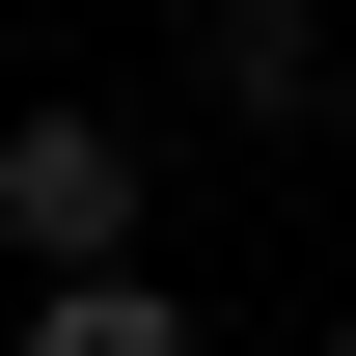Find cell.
<instances>
[{
	"label": "cell",
	"mask_w": 356,
	"mask_h": 356,
	"mask_svg": "<svg viewBox=\"0 0 356 356\" xmlns=\"http://www.w3.org/2000/svg\"><path fill=\"white\" fill-rule=\"evenodd\" d=\"M137 165H165L137 110H28L0 137V247L28 274H137Z\"/></svg>",
	"instance_id": "cell-1"
},
{
	"label": "cell",
	"mask_w": 356,
	"mask_h": 356,
	"mask_svg": "<svg viewBox=\"0 0 356 356\" xmlns=\"http://www.w3.org/2000/svg\"><path fill=\"white\" fill-rule=\"evenodd\" d=\"M192 83H220V110H329V0H220Z\"/></svg>",
	"instance_id": "cell-2"
},
{
	"label": "cell",
	"mask_w": 356,
	"mask_h": 356,
	"mask_svg": "<svg viewBox=\"0 0 356 356\" xmlns=\"http://www.w3.org/2000/svg\"><path fill=\"white\" fill-rule=\"evenodd\" d=\"M0 356H192V302H165V274H55Z\"/></svg>",
	"instance_id": "cell-3"
},
{
	"label": "cell",
	"mask_w": 356,
	"mask_h": 356,
	"mask_svg": "<svg viewBox=\"0 0 356 356\" xmlns=\"http://www.w3.org/2000/svg\"><path fill=\"white\" fill-rule=\"evenodd\" d=\"M329 356H356V329H329Z\"/></svg>",
	"instance_id": "cell-4"
}]
</instances>
